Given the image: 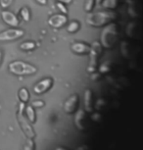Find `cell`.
<instances>
[{
  "label": "cell",
  "instance_id": "26",
  "mask_svg": "<svg viewBox=\"0 0 143 150\" xmlns=\"http://www.w3.org/2000/svg\"><path fill=\"white\" fill-rule=\"evenodd\" d=\"M75 150H89V147L85 144V145H81L80 147H77V148L75 149Z\"/></svg>",
  "mask_w": 143,
  "mask_h": 150
},
{
  "label": "cell",
  "instance_id": "18",
  "mask_svg": "<svg viewBox=\"0 0 143 150\" xmlns=\"http://www.w3.org/2000/svg\"><path fill=\"white\" fill-rule=\"evenodd\" d=\"M20 17L23 20L24 22H30V9L26 6L22 7L21 10H20Z\"/></svg>",
  "mask_w": 143,
  "mask_h": 150
},
{
  "label": "cell",
  "instance_id": "9",
  "mask_svg": "<svg viewBox=\"0 0 143 150\" xmlns=\"http://www.w3.org/2000/svg\"><path fill=\"white\" fill-rule=\"evenodd\" d=\"M68 23V17L65 14H54L49 18L48 25L54 29H60Z\"/></svg>",
  "mask_w": 143,
  "mask_h": 150
},
{
  "label": "cell",
  "instance_id": "24",
  "mask_svg": "<svg viewBox=\"0 0 143 150\" xmlns=\"http://www.w3.org/2000/svg\"><path fill=\"white\" fill-rule=\"evenodd\" d=\"M32 106L33 108H40V107H43L44 106V102L41 100H35V101H32Z\"/></svg>",
  "mask_w": 143,
  "mask_h": 150
},
{
  "label": "cell",
  "instance_id": "21",
  "mask_svg": "<svg viewBox=\"0 0 143 150\" xmlns=\"http://www.w3.org/2000/svg\"><path fill=\"white\" fill-rule=\"evenodd\" d=\"M95 6V0H85V12H92L93 8Z\"/></svg>",
  "mask_w": 143,
  "mask_h": 150
},
{
  "label": "cell",
  "instance_id": "13",
  "mask_svg": "<svg viewBox=\"0 0 143 150\" xmlns=\"http://www.w3.org/2000/svg\"><path fill=\"white\" fill-rule=\"evenodd\" d=\"M85 109L86 113L93 112V95L91 89H85Z\"/></svg>",
  "mask_w": 143,
  "mask_h": 150
},
{
  "label": "cell",
  "instance_id": "19",
  "mask_svg": "<svg viewBox=\"0 0 143 150\" xmlns=\"http://www.w3.org/2000/svg\"><path fill=\"white\" fill-rule=\"evenodd\" d=\"M35 47H36V44H35V42H33V41H25L20 45V49L24 50V51H30V50L35 49Z\"/></svg>",
  "mask_w": 143,
  "mask_h": 150
},
{
  "label": "cell",
  "instance_id": "27",
  "mask_svg": "<svg viewBox=\"0 0 143 150\" xmlns=\"http://www.w3.org/2000/svg\"><path fill=\"white\" fill-rule=\"evenodd\" d=\"M58 2H61V3H64V4H70L73 2V0H57Z\"/></svg>",
  "mask_w": 143,
  "mask_h": 150
},
{
  "label": "cell",
  "instance_id": "30",
  "mask_svg": "<svg viewBox=\"0 0 143 150\" xmlns=\"http://www.w3.org/2000/svg\"><path fill=\"white\" fill-rule=\"evenodd\" d=\"M103 0H95V4H101Z\"/></svg>",
  "mask_w": 143,
  "mask_h": 150
},
{
  "label": "cell",
  "instance_id": "17",
  "mask_svg": "<svg viewBox=\"0 0 143 150\" xmlns=\"http://www.w3.org/2000/svg\"><path fill=\"white\" fill-rule=\"evenodd\" d=\"M80 27H81V25L78 21H73L67 26V32L69 33H75L80 30Z\"/></svg>",
  "mask_w": 143,
  "mask_h": 150
},
{
  "label": "cell",
  "instance_id": "8",
  "mask_svg": "<svg viewBox=\"0 0 143 150\" xmlns=\"http://www.w3.org/2000/svg\"><path fill=\"white\" fill-rule=\"evenodd\" d=\"M53 86V80L51 78H45L43 80L37 81L35 86H33V92L37 95L43 94L48 91L49 89H51V87Z\"/></svg>",
  "mask_w": 143,
  "mask_h": 150
},
{
  "label": "cell",
  "instance_id": "23",
  "mask_svg": "<svg viewBox=\"0 0 143 150\" xmlns=\"http://www.w3.org/2000/svg\"><path fill=\"white\" fill-rule=\"evenodd\" d=\"M12 2L13 0H0V7L5 10L12 4Z\"/></svg>",
  "mask_w": 143,
  "mask_h": 150
},
{
  "label": "cell",
  "instance_id": "1",
  "mask_svg": "<svg viewBox=\"0 0 143 150\" xmlns=\"http://www.w3.org/2000/svg\"><path fill=\"white\" fill-rule=\"evenodd\" d=\"M119 19V14L114 10L89 12L86 16V23L90 27L101 28Z\"/></svg>",
  "mask_w": 143,
  "mask_h": 150
},
{
  "label": "cell",
  "instance_id": "6",
  "mask_svg": "<svg viewBox=\"0 0 143 150\" xmlns=\"http://www.w3.org/2000/svg\"><path fill=\"white\" fill-rule=\"evenodd\" d=\"M78 104H80V96L77 93H75L66 99V101L64 102L63 109L67 114H74L77 111Z\"/></svg>",
  "mask_w": 143,
  "mask_h": 150
},
{
  "label": "cell",
  "instance_id": "11",
  "mask_svg": "<svg viewBox=\"0 0 143 150\" xmlns=\"http://www.w3.org/2000/svg\"><path fill=\"white\" fill-rule=\"evenodd\" d=\"M72 51L78 55H88L90 52V45L85 42H74L71 45Z\"/></svg>",
  "mask_w": 143,
  "mask_h": 150
},
{
  "label": "cell",
  "instance_id": "14",
  "mask_svg": "<svg viewBox=\"0 0 143 150\" xmlns=\"http://www.w3.org/2000/svg\"><path fill=\"white\" fill-rule=\"evenodd\" d=\"M106 10H116L120 5L119 0H103L101 3Z\"/></svg>",
  "mask_w": 143,
  "mask_h": 150
},
{
  "label": "cell",
  "instance_id": "5",
  "mask_svg": "<svg viewBox=\"0 0 143 150\" xmlns=\"http://www.w3.org/2000/svg\"><path fill=\"white\" fill-rule=\"evenodd\" d=\"M25 35V30L17 28H11L4 32L0 33V42L3 41H14L17 39L23 38Z\"/></svg>",
  "mask_w": 143,
  "mask_h": 150
},
{
  "label": "cell",
  "instance_id": "15",
  "mask_svg": "<svg viewBox=\"0 0 143 150\" xmlns=\"http://www.w3.org/2000/svg\"><path fill=\"white\" fill-rule=\"evenodd\" d=\"M25 113L27 115V119L29 120L30 123H35L36 121V115H35V108L32 105L27 106V108H25Z\"/></svg>",
  "mask_w": 143,
  "mask_h": 150
},
{
  "label": "cell",
  "instance_id": "28",
  "mask_svg": "<svg viewBox=\"0 0 143 150\" xmlns=\"http://www.w3.org/2000/svg\"><path fill=\"white\" fill-rule=\"evenodd\" d=\"M35 1L40 5H46L47 4V0H35Z\"/></svg>",
  "mask_w": 143,
  "mask_h": 150
},
{
  "label": "cell",
  "instance_id": "16",
  "mask_svg": "<svg viewBox=\"0 0 143 150\" xmlns=\"http://www.w3.org/2000/svg\"><path fill=\"white\" fill-rule=\"evenodd\" d=\"M18 95H19V99L21 100V102L23 103H27L30 100V92L26 87H22L20 88L19 92H18Z\"/></svg>",
  "mask_w": 143,
  "mask_h": 150
},
{
  "label": "cell",
  "instance_id": "25",
  "mask_svg": "<svg viewBox=\"0 0 143 150\" xmlns=\"http://www.w3.org/2000/svg\"><path fill=\"white\" fill-rule=\"evenodd\" d=\"M91 120L94 121V122L101 121V115L99 114V113H93V114L91 115Z\"/></svg>",
  "mask_w": 143,
  "mask_h": 150
},
{
  "label": "cell",
  "instance_id": "31",
  "mask_svg": "<svg viewBox=\"0 0 143 150\" xmlns=\"http://www.w3.org/2000/svg\"><path fill=\"white\" fill-rule=\"evenodd\" d=\"M1 62H2V52L0 51V65H1Z\"/></svg>",
  "mask_w": 143,
  "mask_h": 150
},
{
  "label": "cell",
  "instance_id": "2",
  "mask_svg": "<svg viewBox=\"0 0 143 150\" xmlns=\"http://www.w3.org/2000/svg\"><path fill=\"white\" fill-rule=\"evenodd\" d=\"M120 27L116 23H110V24L104 26V29L101 32L100 36V44L105 49H112L117 44L119 40Z\"/></svg>",
  "mask_w": 143,
  "mask_h": 150
},
{
  "label": "cell",
  "instance_id": "22",
  "mask_svg": "<svg viewBox=\"0 0 143 150\" xmlns=\"http://www.w3.org/2000/svg\"><path fill=\"white\" fill-rule=\"evenodd\" d=\"M56 7L58 8L59 11H60L62 14H65L67 15L68 14V8L66 7V5L64 3H61V2H58V3H56Z\"/></svg>",
  "mask_w": 143,
  "mask_h": 150
},
{
  "label": "cell",
  "instance_id": "10",
  "mask_svg": "<svg viewBox=\"0 0 143 150\" xmlns=\"http://www.w3.org/2000/svg\"><path fill=\"white\" fill-rule=\"evenodd\" d=\"M1 18L3 20V22L5 24H7L8 26L12 27V28H16L19 26V19L18 17L16 16V14H14L11 11H7L4 10L1 12Z\"/></svg>",
  "mask_w": 143,
  "mask_h": 150
},
{
  "label": "cell",
  "instance_id": "29",
  "mask_svg": "<svg viewBox=\"0 0 143 150\" xmlns=\"http://www.w3.org/2000/svg\"><path fill=\"white\" fill-rule=\"evenodd\" d=\"M55 150H69V149L65 148V147H61V146H59V147H56V149H55Z\"/></svg>",
  "mask_w": 143,
  "mask_h": 150
},
{
  "label": "cell",
  "instance_id": "3",
  "mask_svg": "<svg viewBox=\"0 0 143 150\" xmlns=\"http://www.w3.org/2000/svg\"><path fill=\"white\" fill-rule=\"evenodd\" d=\"M8 70H9L11 74H13L15 76H30L35 75L37 72L36 67L21 60L11 62L9 66H8Z\"/></svg>",
  "mask_w": 143,
  "mask_h": 150
},
{
  "label": "cell",
  "instance_id": "7",
  "mask_svg": "<svg viewBox=\"0 0 143 150\" xmlns=\"http://www.w3.org/2000/svg\"><path fill=\"white\" fill-rule=\"evenodd\" d=\"M18 122L21 126L22 129L25 132V134L27 135V138H35V132L33 131L32 125L30 124L29 120L26 118V116L24 115V113L19 112L18 113Z\"/></svg>",
  "mask_w": 143,
  "mask_h": 150
},
{
  "label": "cell",
  "instance_id": "12",
  "mask_svg": "<svg viewBox=\"0 0 143 150\" xmlns=\"http://www.w3.org/2000/svg\"><path fill=\"white\" fill-rule=\"evenodd\" d=\"M75 125L80 131L86 129V113L83 110H77L75 115Z\"/></svg>",
  "mask_w": 143,
  "mask_h": 150
},
{
  "label": "cell",
  "instance_id": "4",
  "mask_svg": "<svg viewBox=\"0 0 143 150\" xmlns=\"http://www.w3.org/2000/svg\"><path fill=\"white\" fill-rule=\"evenodd\" d=\"M102 45L100 42L94 41L93 43L90 45V52H89V63L87 67V72L94 73L97 69V63L99 56L102 53Z\"/></svg>",
  "mask_w": 143,
  "mask_h": 150
},
{
  "label": "cell",
  "instance_id": "20",
  "mask_svg": "<svg viewBox=\"0 0 143 150\" xmlns=\"http://www.w3.org/2000/svg\"><path fill=\"white\" fill-rule=\"evenodd\" d=\"M24 150H35V143L33 138H27L24 145Z\"/></svg>",
  "mask_w": 143,
  "mask_h": 150
}]
</instances>
